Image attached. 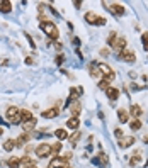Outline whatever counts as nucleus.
I'll use <instances>...</instances> for the list:
<instances>
[{"label":"nucleus","instance_id":"9d476101","mask_svg":"<svg viewBox=\"0 0 148 168\" xmlns=\"http://www.w3.org/2000/svg\"><path fill=\"white\" fill-rule=\"evenodd\" d=\"M68 107H70V112H72V117H79L80 110H82V102L75 100V102H72V104H70Z\"/></svg>","mask_w":148,"mask_h":168},{"label":"nucleus","instance_id":"4468645a","mask_svg":"<svg viewBox=\"0 0 148 168\" xmlns=\"http://www.w3.org/2000/svg\"><path fill=\"white\" fill-rule=\"evenodd\" d=\"M143 114V109L140 107L138 104H133L131 107H129V116H133L135 119H140V116Z\"/></svg>","mask_w":148,"mask_h":168},{"label":"nucleus","instance_id":"c85d7f7f","mask_svg":"<svg viewBox=\"0 0 148 168\" xmlns=\"http://www.w3.org/2000/svg\"><path fill=\"white\" fill-rule=\"evenodd\" d=\"M80 138H82V132H80V131H75V132H73V134L68 138V141L72 143V144H77Z\"/></svg>","mask_w":148,"mask_h":168},{"label":"nucleus","instance_id":"7c9ffc66","mask_svg":"<svg viewBox=\"0 0 148 168\" xmlns=\"http://www.w3.org/2000/svg\"><path fill=\"white\" fill-rule=\"evenodd\" d=\"M72 156H73V155H72V151H67V153H63V155H61L60 158H61V161H63V163L67 165L70 160H72Z\"/></svg>","mask_w":148,"mask_h":168},{"label":"nucleus","instance_id":"dca6fc26","mask_svg":"<svg viewBox=\"0 0 148 168\" xmlns=\"http://www.w3.org/2000/svg\"><path fill=\"white\" fill-rule=\"evenodd\" d=\"M67 165L61 161V158L60 156H55V158L49 161V165H48V168H65Z\"/></svg>","mask_w":148,"mask_h":168},{"label":"nucleus","instance_id":"b1692460","mask_svg":"<svg viewBox=\"0 0 148 168\" xmlns=\"http://www.w3.org/2000/svg\"><path fill=\"white\" fill-rule=\"evenodd\" d=\"M89 71H90V77H92V78H100V77H102V73L99 71V68L95 65H90Z\"/></svg>","mask_w":148,"mask_h":168},{"label":"nucleus","instance_id":"0eeeda50","mask_svg":"<svg viewBox=\"0 0 148 168\" xmlns=\"http://www.w3.org/2000/svg\"><path fill=\"white\" fill-rule=\"evenodd\" d=\"M111 48H112V49L116 51V53H121V51L124 49V48H126V39H124V38H116V41H114V43H112V46H111Z\"/></svg>","mask_w":148,"mask_h":168},{"label":"nucleus","instance_id":"a211bd4d","mask_svg":"<svg viewBox=\"0 0 148 168\" xmlns=\"http://www.w3.org/2000/svg\"><path fill=\"white\" fill-rule=\"evenodd\" d=\"M118 119L123 122V124H126L129 121V114H128V110H124V109H119L118 110Z\"/></svg>","mask_w":148,"mask_h":168},{"label":"nucleus","instance_id":"6e6552de","mask_svg":"<svg viewBox=\"0 0 148 168\" xmlns=\"http://www.w3.org/2000/svg\"><path fill=\"white\" fill-rule=\"evenodd\" d=\"M82 92H83V90L80 89V87H73V89H70V93H68V105L72 104V102L79 100V97L82 95Z\"/></svg>","mask_w":148,"mask_h":168},{"label":"nucleus","instance_id":"ea45409f","mask_svg":"<svg viewBox=\"0 0 148 168\" xmlns=\"http://www.w3.org/2000/svg\"><path fill=\"white\" fill-rule=\"evenodd\" d=\"M104 24H106V19H104V17H99V19H97V26H104Z\"/></svg>","mask_w":148,"mask_h":168},{"label":"nucleus","instance_id":"58836bf2","mask_svg":"<svg viewBox=\"0 0 148 168\" xmlns=\"http://www.w3.org/2000/svg\"><path fill=\"white\" fill-rule=\"evenodd\" d=\"M26 38H27V41L31 43V48H36V44H34V41H32V38H31L29 34H26Z\"/></svg>","mask_w":148,"mask_h":168},{"label":"nucleus","instance_id":"a19ab883","mask_svg":"<svg viewBox=\"0 0 148 168\" xmlns=\"http://www.w3.org/2000/svg\"><path fill=\"white\" fill-rule=\"evenodd\" d=\"M24 61H26V65H32V63H34L31 56H26V59H24Z\"/></svg>","mask_w":148,"mask_h":168},{"label":"nucleus","instance_id":"20e7f679","mask_svg":"<svg viewBox=\"0 0 148 168\" xmlns=\"http://www.w3.org/2000/svg\"><path fill=\"white\" fill-rule=\"evenodd\" d=\"M118 56L123 59V61H126V63H135V61H136V54H135V51L131 49V48H124Z\"/></svg>","mask_w":148,"mask_h":168},{"label":"nucleus","instance_id":"f257e3e1","mask_svg":"<svg viewBox=\"0 0 148 168\" xmlns=\"http://www.w3.org/2000/svg\"><path fill=\"white\" fill-rule=\"evenodd\" d=\"M41 29H43V32L48 36V38H51V39H58L60 36V31L58 27L55 26V22H51V20H46V22H41Z\"/></svg>","mask_w":148,"mask_h":168},{"label":"nucleus","instance_id":"4c0bfd02","mask_svg":"<svg viewBox=\"0 0 148 168\" xmlns=\"http://www.w3.org/2000/svg\"><path fill=\"white\" fill-rule=\"evenodd\" d=\"M100 56H109V48H102L100 49Z\"/></svg>","mask_w":148,"mask_h":168},{"label":"nucleus","instance_id":"f3484780","mask_svg":"<svg viewBox=\"0 0 148 168\" xmlns=\"http://www.w3.org/2000/svg\"><path fill=\"white\" fill-rule=\"evenodd\" d=\"M106 93H107V97H109L111 100H112V102L119 99V89H114V87H109V89L106 90Z\"/></svg>","mask_w":148,"mask_h":168},{"label":"nucleus","instance_id":"2eb2a0df","mask_svg":"<svg viewBox=\"0 0 148 168\" xmlns=\"http://www.w3.org/2000/svg\"><path fill=\"white\" fill-rule=\"evenodd\" d=\"M67 128L68 129H73V131H79L80 128V119L79 117H70L67 121Z\"/></svg>","mask_w":148,"mask_h":168},{"label":"nucleus","instance_id":"6ab92c4d","mask_svg":"<svg viewBox=\"0 0 148 168\" xmlns=\"http://www.w3.org/2000/svg\"><path fill=\"white\" fill-rule=\"evenodd\" d=\"M140 161H141V151H135V153H133V156H131V160H129V165H131V167H135V165H138Z\"/></svg>","mask_w":148,"mask_h":168},{"label":"nucleus","instance_id":"49530a36","mask_svg":"<svg viewBox=\"0 0 148 168\" xmlns=\"http://www.w3.org/2000/svg\"><path fill=\"white\" fill-rule=\"evenodd\" d=\"M2 134H4V128H0V136H2Z\"/></svg>","mask_w":148,"mask_h":168},{"label":"nucleus","instance_id":"c03bdc74","mask_svg":"<svg viewBox=\"0 0 148 168\" xmlns=\"http://www.w3.org/2000/svg\"><path fill=\"white\" fill-rule=\"evenodd\" d=\"M24 168H38L36 165H27V167H24Z\"/></svg>","mask_w":148,"mask_h":168},{"label":"nucleus","instance_id":"412c9836","mask_svg":"<svg viewBox=\"0 0 148 168\" xmlns=\"http://www.w3.org/2000/svg\"><path fill=\"white\" fill-rule=\"evenodd\" d=\"M10 10H12V2H9V0H4V2H0V12H5V14H9Z\"/></svg>","mask_w":148,"mask_h":168},{"label":"nucleus","instance_id":"f704fd0d","mask_svg":"<svg viewBox=\"0 0 148 168\" xmlns=\"http://www.w3.org/2000/svg\"><path fill=\"white\" fill-rule=\"evenodd\" d=\"M99 89L107 90L109 89V82H107V80H100V82H99Z\"/></svg>","mask_w":148,"mask_h":168},{"label":"nucleus","instance_id":"39448f33","mask_svg":"<svg viewBox=\"0 0 148 168\" xmlns=\"http://www.w3.org/2000/svg\"><path fill=\"white\" fill-rule=\"evenodd\" d=\"M104 5H106V9H109L112 14H116V15H124V12H126V9L121 5V3H111V5H107L106 2H102Z\"/></svg>","mask_w":148,"mask_h":168},{"label":"nucleus","instance_id":"f03ea898","mask_svg":"<svg viewBox=\"0 0 148 168\" xmlns=\"http://www.w3.org/2000/svg\"><path fill=\"white\" fill-rule=\"evenodd\" d=\"M97 68H99V71L104 75V80H107L109 83L116 78V75H114V70L111 68L109 65H106V63H97Z\"/></svg>","mask_w":148,"mask_h":168},{"label":"nucleus","instance_id":"cd10ccee","mask_svg":"<svg viewBox=\"0 0 148 168\" xmlns=\"http://www.w3.org/2000/svg\"><path fill=\"white\" fill-rule=\"evenodd\" d=\"M14 148H15V139H7V141L4 143V149H5V151H12Z\"/></svg>","mask_w":148,"mask_h":168},{"label":"nucleus","instance_id":"a878e982","mask_svg":"<svg viewBox=\"0 0 148 168\" xmlns=\"http://www.w3.org/2000/svg\"><path fill=\"white\" fill-rule=\"evenodd\" d=\"M19 112H20V110L17 109V107H9V109H7V119H9V121H12V119L15 117Z\"/></svg>","mask_w":148,"mask_h":168},{"label":"nucleus","instance_id":"9b49d317","mask_svg":"<svg viewBox=\"0 0 148 168\" xmlns=\"http://www.w3.org/2000/svg\"><path fill=\"white\" fill-rule=\"evenodd\" d=\"M58 114H60V109H58V107H51V109H48V110H43V112H41V117L53 119V117H56Z\"/></svg>","mask_w":148,"mask_h":168},{"label":"nucleus","instance_id":"72a5a7b5","mask_svg":"<svg viewBox=\"0 0 148 168\" xmlns=\"http://www.w3.org/2000/svg\"><path fill=\"white\" fill-rule=\"evenodd\" d=\"M141 41H143V48H145V51H148V32H143Z\"/></svg>","mask_w":148,"mask_h":168},{"label":"nucleus","instance_id":"a18cd8bd","mask_svg":"<svg viewBox=\"0 0 148 168\" xmlns=\"http://www.w3.org/2000/svg\"><path fill=\"white\" fill-rule=\"evenodd\" d=\"M143 141H145V143H148V136H145V138H143Z\"/></svg>","mask_w":148,"mask_h":168},{"label":"nucleus","instance_id":"473e14b6","mask_svg":"<svg viewBox=\"0 0 148 168\" xmlns=\"http://www.w3.org/2000/svg\"><path fill=\"white\" fill-rule=\"evenodd\" d=\"M20 165H24V167H27V165H36L29 156H24V158H20Z\"/></svg>","mask_w":148,"mask_h":168},{"label":"nucleus","instance_id":"7ed1b4c3","mask_svg":"<svg viewBox=\"0 0 148 168\" xmlns=\"http://www.w3.org/2000/svg\"><path fill=\"white\" fill-rule=\"evenodd\" d=\"M34 151H36V156H38L39 160L51 156V146H49V144H46V143H41L39 146H36V148H34Z\"/></svg>","mask_w":148,"mask_h":168},{"label":"nucleus","instance_id":"aec40b11","mask_svg":"<svg viewBox=\"0 0 148 168\" xmlns=\"http://www.w3.org/2000/svg\"><path fill=\"white\" fill-rule=\"evenodd\" d=\"M83 19L87 20L89 24H97V19H99V15H95V12H87V14L83 15Z\"/></svg>","mask_w":148,"mask_h":168},{"label":"nucleus","instance_id":"f8f14e48","mask_svg":"<svg viewBox=\"0 0 148 168\" xmlns=\"http://www.w3.org/2000/svg\"><path fill=\"white\" fill-rule=\"evenodd\" d=\"M133 143H135V138H133V136H123V138L119 139V148L126 149V148H129Z\"/></svg>","mask_w":148,"mask_h":168},{"label":"nucleus","instance_id":"e433bc0d","mask_svg":"<svg viewBox=\"0 0 148 168\" xmlns=\"http://www.w3.org/2000/svg\"><path fill=\"white\" fill-rule=\"evenodd\" d=\"M63 59H65V56H63V54H60V56H56L55 63H56V65H61V63H63Z\"/></svg>","mask_w":148,"mask_h":168},{"label":"nucleus","instance_id":"c9c22d12","mask_svg":"<svg viewBox=\"0 0 148 168\" xmlns=\"http://www.w3.org/2000/svg\"><path fill=\"white\" fill-rule=\"evenodd\" d=\"M114 134H116V138H123V136H124V134H123V129H119V128H116L114 129Z\"/></svg>","mask_w":148,"mask_h":168},{"label":"nucleus","instance_id":"bb28decb","mask_svg":"<svg viewBox=\"0 0 148 168\" xmlns=\"http://www.w3.org/2000/svg\"><path fill=\"white\" fill-rule=\"evenodd\" d=\"M129 128H131V131H140L141 129V121L140 119H133L129 122Z\"/></svg>","mask_w":148,"mask_h":168},{"label":"nucleus","instance_id":"4be33fe9","mask_svg":"<svg viewBox=\"0 0 148 168\" xmlns=\"http://www.w3.org/2000/svg\"><path fill=\"white\" fill-rule=\"evenodd\" d=\"M55 136H56L60 141H63V139L68 138V131H67V129H55Z\"/></svg>","mask_w":148,"mask_h":168},{"label":"nucleus","instance_id":"ddd939ff","mask_svg":"<svg viewBox=\"0 0 148 168\" xmlns=\"http://www.w3.org/2000/svg\"><path fill=\"white\" fill-rule=\"evenodd\" d=\"M36 124H38V119L32 117L29 121H26V122H22V128H24V132H31L32 129L36 128Z\"/></svg>","mask_w":148,"mask_h":168},{"label":"nucleus","instance_id":"2f4dec72","mask_svg":"<svg viewBox=\"0 0 148 168\" xmlns=\"http://www.w3.org/2000/svg\"><path fill=\"white\" fill-rule=\"evenodd\" d=\"M116 38H118V34H116L114 31H112V32H109V36H107V44H109V46H112V43L116 41Z\"/></svg>","mask_w":148,"mask_h":168},{"label":"nucleus","instance_id":"423d86ee","mask_svg":"<svg viewBox=\"0 0 148 168\" xmlns=\"http://www.w3.org/2000/svg\"><path fill=\"white\" fill-rule=\"evenodd\" d=\"M94 163L99 165L100 168H106V167H107V163H109V156L106 155V153H102V151H100L97 156L94 158Z\"/></svg>","mask_w":148,"mask_h":168},{"label":"nucleus","instance_id":"5701e85b","mask_svg":"<svg viewBox=\"0 0 148 168\" xmlns=\"http://www.w3.org/2000/svg\"><path fill=\"white\" fill-rule=\"evenodd\" d=\"M7 167L9 168H19L20 167V158H9L7 160Z\"/></svg>","mask_w":148,"mask_h":168},{"label":"nucleus","instance_id":"1a4fd4ad","mask_svg":"<svg viewBox=\"0 0 148 168\" xmlns=\"http://www.w3.org/2000/svg\"><path fill=\"white\" fill-rule=\"evenodd\" d=\"M31 136H32V132H22L19 138L15 139V146H26V143L29 144Z\"/></svg>","mask_w":148,"mask_h":168},{"label":"nucleus","instance_id":"37998d69","mask_svg":"<svg viewBox=\"0 0 148 168\" xmlns=\"http://www.w3.org/2000/svg\"><path fill=\"white\" fill-rule=\"evenodd\" d=\"M73 44H77V46L80 44V39H79V38H75V39H73Z\"/></svg>","mask_w":148,"mask_h":168},{"label":"nucleus","instance_id":"de8ad7c7","mask_svg":"<svg viewBox=\"0 0 148 168\" xmlns=\"http://www.w3.org/2000/svg\"><path fill=\"white\" fill-rule=\"evenodd\" d=\"M65 168H70V167H65Z\"/></svg>","mask_w":148,"mask_h":168},{"label":"nucleus","instance_id":"393cba45","mask_svg":"<svg viewBox=\"0 0 148 168\" xmlns=\"http://www.w3.org/2000/svg\"><path fill=\"white\" fill-rule=\"evenodd\" d=\"M34 116L31 114V110H27V109H22L20 110V121L22 122H26V121H29V119H32Z\"/></svg>","mask_w":148,"mask_h":168},{"label":"nucleus","instance_id":"c756f323","mask_svg":"<svg viewBox=\"0 0 148 168\" xmlns=\"http://www.w3.org/2000/svg\"><path fill=\"white\" fill-rule=\"evenodd\" d=\"M61 151V143H55L53 146H51V155H55V156H58V153Z\"/></svg>","mask_w":148,"mask_h":168},{"label":"nucleus","instance_id":"79ce46f5","mask_svg":"<svg viewBox=\"0 0 148 168\" xmlns=\"http://www.w3.org/2000/svg\"><path fill=\"white\" fill-rule=\"evenodd\" d=\"M73 5H75V7H77V9H79L80 5H82V2H80V0H75V2H73Z\"/></svg>","mask_w":148,"mask_h":168}]
</instances>
